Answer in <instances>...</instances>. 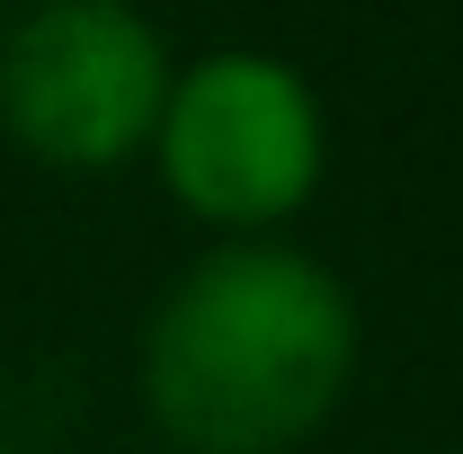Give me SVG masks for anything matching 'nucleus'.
I'll return each instance as SVG.
<instances>
[{"label":"nucleus","mask_w":463,"mask_h":454,"mask_svg":"<svg viewBox=\"0 0 463 454\" xmlns=\"http://www.w3.org/2000/svg\"><path fill=\"white\" fill-rule=\"evenodd\" d=\"M143 161L205 241H268L330 178V108L303 62L268 45H214L170 71Z\"/></svg>","instance_id":"obj_2"},{"label":"nucleus","mask_w":463,"mask_h":454,"mask_svg":"<svg viewBox=\"0 0 463 454\" xmlns=\"http://www.w3.org/2000/svg\"><path fill=\"white\" fill-rule=\"evenodd\" d=\"M170 36L143 0H9L0 9V143L54 178H116L152 152Z\"/></svg>","instance_id":"obj_3"},{"label":"nucleus","mask_w":463,"mask_h":454,"mask_svg":"<svg viewBox=\"0 0 463 454\" xmlns=\"http://www.w3.org/2000/svg\"><path fill=\"white\" fill-rule=\"evenodd\" d=\"M0 454H18V446H9V437H0Z\"/></svg>","instance_id":"obj_4"},{"label":"nucleus","mask_w":463,"mask_h":454,"mask_svg":"<svg viewBox=\"0 0 463 454\" xmlns=\"http://www.w3.org/2000/svg\"><path fill=\"white\" fill-rule=\"evenodd\" d=\"M0 9H9V0H0Z\"/></svg>","instance_id":"obj_5"},{"label":"nucleus","mask_w":463,"mask_h":454,"mask_svg":"<svg viewBox=\"0 0 463 454\" xmlns=\"http://www.w3.org/2000/svg\"><path fill=\"white\" fill-rule=\"evenodd\" d=\"M365 312L286 232L205 241L134 339V401L170 454H303L356 393Z\"/></svg>","instance_id":"obj_1"}]
</instances>
